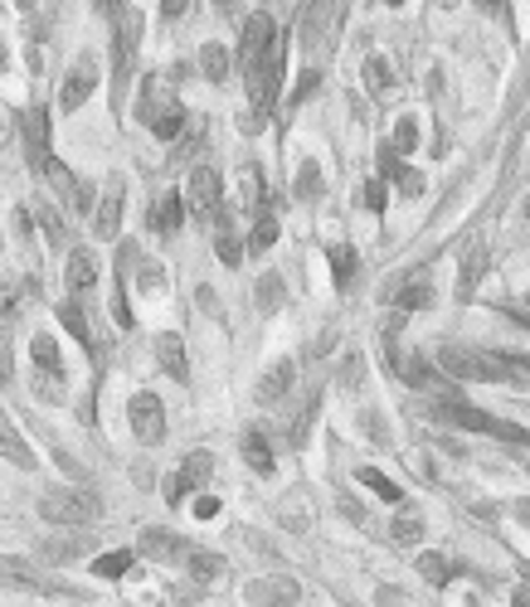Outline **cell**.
Masks as SVG:
<instances>
[{
  "label": "cell",
  "instance_id": "15",
  "mask_svg": "<svg viewBox=\"0 0 530 607\" xmlns=\"http://www.w3.org/2000/svg\"><path fill=\"white\" fill-rule=\"evenodd\" d=\"M384 301L390 307H399V311H419V307H429L433 301V282H429V272H409V277H394L390 282V292H384Z\"/></svg>",
  "mask_w": 530,
  "mask_h": 607
},
{
  "label": "cell",
  "instance_id": "3",
  "mask_svg": "<svg viewBox=\"0 0 530 607\" xmlns=\"http://www.w3.org/2000/svg\"><path fill=\"white\" fill-rule=\"evenodd\" d=\"M439 418H443V423H453V428H467V433H486V437H502V443L530 447V428H521V423H506V418L482 413V408H467L463 399L439 404Z\"/></svg>",
  "mask_w": 530,
  "mask_h": 607
},
{
  "label": "cell",
  "instance_id": "51",
  "mask_svg": "<svg viewBox=\"0 0 530 607\" xmlns=\"http://www.w3.org/2000/svg\"><path fill=\"white\" fill-rule=\"evenodd\" d=\"M5 380H10V345L0 340V384H5Z\"/></svg>",
  "mask_w": 530,
  "mask_h": 607
},
{
  "label": "cell",
  "instance_id": "40",
  "mask_svg": "<svg viewBox=\"0 0 530 607\" xmlns=\"http://www.w3.org/2000/svg\"><path fill=\"white\" fill-rule=\"evenodd\" d=\"M273 244H278V219L263 214L254 224V234H248V248H254V253H263V248H273Z\"/></svg>",
  "mask_w": 530,
  "mask_h": 607
},
{
  "label": "cell",
  "instance_id": "49",
  "mask_svg": "<svg viewBox=\"0 0 530 607\" xmlns=\"http://www.w3.org/2000/svg\"><path fill=\"white\" fill-rule=\"evenodd\" d=\"M220 516V496H195V520H214Z\"/></svg>",
  "mask_w": 530,
  "mask_h": 607
},
{
  "label": "cell",
  "instance_id": "36",
  "mask_svg": "<svg viewBox=\"0 0 530 607\" xmlns=\"http://www.w3.org/2000/svg\"><path fill=\"white\" fill-rule=\"evenodd\" d=\"M200 69H205V78L210 83H224L229 78V49L224 45H205L200 49Z\"/></svg>",
  "mask_w": 530,
  "mask_h": 607
},
{
  "label": "cell",
  "instance_id": "31",
  "mask_svg": "<svg viewBox=\"0 0 530 607\" xmlns=\"http://www.w3.org/2000/svg\"><path fill=\"white\" fill-rule=\"evenodd\" d=\"M326 258H331V277H336V287H350V277H356V268H360L356 248L336 244V248H326Z\"/></svg>",
  "mask_w": 530,
  "mask_h": 607
},
{
  "label": "cell",
  "instance_id": "32",
  "mask_svg": "<svg viewBox=\"0 0 530 607\" xmlns=\"http://www.w3.org/2000/svg\"><path fill=\"white\" fill-rule=\"evenodd\" d=\"M185 563H190V579L205 583V589H214V583L224 579V559H220V554H200V549H195Z\"/></svg>",
  "mask_w": 530,
  "mask_h": 607
},
{
  "label": "cell",
  "instance_id": "43",
  "mask_svg": "<svg viewBox=\"0 0 530 607\" xmlns=\"http://www.w3.org/2000/svg\"><path fill=\"white\" fill-rule=\"evenodd\" d=\"M317 195H321V165L307 161L303 175H297V200H317Z\"/></svg>",
  "mask_w": 530,
  "mask_h": 607
},
{
  "label": "cell",
  "instance_id": "38",
  "mask_svg": "<svg viewBox=\"0 0 530 607\" xmlns=\"http://www.w3.org/2000/svg\"><path fill=\"white\" fill-rule=\"evenodd\" d=\"M390 535H394V544H419V540H423V516H414V510H404V516H394Z\"/></svg>",
  "mask_w": 530,
  "mask_h": 607
},
{
  "label": "cell",
  "instance_id": "11",
  "mask_svg": "<svg viewBox=\"0 0 530 607\" xmlns=\"http://www.w3.org/2000/svg\"><path fill=\"white\" fill-rule=\"evenodd\" d=\"M0 589H20V593H54V573L39 569L29 559H0Z\"/></svg>",
  "mask_w": 530,
  "mask_h": 607
},
{
  "label": "cell",
  "instance_id": "24",
  "mask_svg": "<svg viewBox=\"0 0 530 607\" xmlns=\"http://www.w3.org/2000/svg\"><path fill=\"white\" fill-rule=\"evenodd\" d=\"M20 127H25V151H29V161H35V156H49V112H45V108H29L25 117H20Z\"/></svg>",
  "mask_w": 530,
  "mask_h": 607
},
{
  "label": "cell",
  "instance_id": "5",
  "mask_svg": "<svg viewBox=\"0 0 530 607\" xmlns=\"http://www.w3.org/2000/svg\"><path fill=\"white\" fill-rule=\"evenodd\" d=\"M190 214L200 224H220V214H224V181L210 165H195L190 171Z\"/></svg>",
  "mask_w": 530,
  "mask_h": 607
},
{
  "label": "cell",
  "instance_id": "30",
  "mask_svg": "<svg viewBox=\"0 0 530 607\" xmlns=\"http://www.w3.org/2000/svg\"><path fill=\"white\" fill-rule=\"evenodd\" d=\"M132 563H137V554L132 549H108V554L93 559V573H98V579H127Z\"/></svg>",
  "mask_w": 530,
  "mask_h": 607
},
{
  "label": "cell",
  "instance_id": "35",
  "mask_svg": "<svg viewBox=\"0 0 530 607\" xmlns=\"http://www.w3.org/2000/svg\"><path fill=\"white\" fill-rule=\"evenodd\" d=\"M317 404H321V389H311L303 399V408H297V418H293V433H287V443L293 447L307 443V428H311V418H317Z\"/></svg>",
  "mask_w": 530,
  "mask_h": 607
},
{
  "label": "cell",
  "instance_id": "48",
  "mask_svg": "<svg viewBox=\"0 0 530 607\" xmlns=\"http://www.w3.org/2000/svg\"><path fill=\"white\" fill-rule=\"evenodd\" d=\"M317 83H321V69H311V73H303V78H297V88H293V98H287V102H307L311 92H317Z\"/></svg>",
  "mask_w": 530,
  "mask_h": 607
},
{
  "label": "cell",
  "instance_id": "39",
  "mask_svg": "<svg viewBox=\"0 0 530 607\" xmlns=\"http://www.w3.org/2000/svg\"><path fill=\"white\" fill-rule=\"evenodd\" d=\"M360 481H366V486H370V491H375V496H380V500H394V506H399V500H404V491H399V486H394V481H390V476H384V472H375V467H360Z\"/></svg>",
  "mask_w": 530,
  "mask_h": 607
},
{
  "label": "cell",
  "instance_id": "9",
  "mask_svg": "<svg viewBox=\"0 0 530 607\" xmlns=\"http://www.w3.org/2000/svg\"><path fill=\"white\" fill-rule=\"evenodd\" d=\"M137 35H141V20H137V10H122L118 15V35H112V54H118V92L127 98V78H132V69H137Z\"/></svg>",
  "mask_w": 530,
  "mask_h": 607
},
{
  "label": "cell",
  "instance_id": "8",
  "mask_svg": "<svg viewBox=\"0 0 530 607\" xmlns=\"http://www.w3.org/2000/svg\"><path fill=\"white\" fill-rule=\"evenodd\" d=\"M98 83H102V64H98L93 54H78L74 69H69V78H64V88H59V108H64V112H78L83 102L98 92Z\"/></svg>",
  "mask_w": 530,
  "mask_h": 607
},
{
  "label": "cell",
  "instance_id": "10",
  "mask_svg": "<svg viewBox=\"0 0 530 607\" xmlns=\"http://www.w3.org/2000/svg\"><path fill=\"white\" fill-rule=\"evenodd\" d=\"M127 423H132V433H137V443L156 447V443L165 437V404L156 399V394H132Z\"/></svg>",
  "mask_w": 530,
  "mask_h": 607
},
{
  "label": "cell",
  "instance_id": "53",
  "mask_svg": "<svg viewBox=\"0 0 530 607\" xmlns=\"http://www.w3.org/2000/svg\"><path fill=\"white\" fill-rule=\"evenodd\" d=\"M516 573H521V579L530 583V563H526V559H516Z\"/></svg>",
  "mask_w": 530,
  "mask_h": 607
},
{
  "label": "cell",
  "instance_id": "2",
  "mask_svg": "<svg viewBox=\"0 0 530 607\" xmlns=\"http://www.w3.org/2000/svg\"><path fill=\"white\" fill-rule=\"evenodd\" d=\"M98 516H102V500H98V491H88V486H59V491H49V496H39V520H49V525L83 530Z\"/></svg>",
  "mask_w": 530,
  "mask_h": 607
},
{
  "label": "cell",
  "instance_id": "20",
  "mask_svg": "<svg viewBox=\"0 0 530 607\" xmlns=\"http://www.w3.org/2000/svg\"><path fill=\"white\" fill-rule=\"evenodd\" d=\"M181 219H185L181 190H165V195H156V200H151V214H147V224L156 228V234H175V228H181Z\"/></svg>",
  "mask_w": 530,
  "mask_h": 607
},
{
  "label": "cell",
  "instance_id": "33",
  "mask_svg": "<svg viewBox=\"0 0 530 607\" xmlns=\"http://www.w3.org/2000/svg\"><path fill=\"white\" fill-rule=\"evenodd\" d=\"M151 132L161 136V141H175V136L185 132V108H181V102H165V108L151 117Z\"/></svg>",
  "mask_w": 530,
  "mask_h": 607
},
{
  "label": "cell",
  "instance_id": "6",
  "mask_svg": "<svg viewBox=\"0 0 530 607\" xmlns=\"http://www.w3.org/2000/svg\"><path fill=\"white\" fill-rule=\"evenodd\" d=\"M278 88H283V45L273 49V54L263 59L254 73H248V98H254V122H263L268 112H273V98Z\"/></svg>",
  "mask_w": 530,
  "mask_h": 607
},
{
  "label": "cell",
  "instance_id": "47",
  "mask_svg": "<svg viewBox=\"0 0 530 607\" xmlns=\"http://www.w3.org/2000/svg\"><path fill=\"white\" fill-rule=\"evenodd\" d=\"M39 228H45V234L54 238V244H64V219H59V209H54V205L39 209Z\"/></svg>",
  "mask_w": 530,
  "mask_h": 607
},
{
  "label": "cell",
  "instance_id": "21",
  "mask_svg": "<svg viewBox=\"0 0 530 607\" xmlns=\"http://www.w3.org/2000/svg\"><path fill=\"white\" fill-rule=\"evenodd\" d=\"M156 360H161V370L171 374L175 384H185L190 380V364H185V345L175 331H165V336H156Z\"/></svg>",
  "mask_w": 530,
  "mask_h": 607
},
{
  "label": "cell",
  "instance_id": "19",
  "mask_svg": "<svg viewBox=\"0 0 530 607\" xmlns=\"http://www.w3.org/2000/svg\"><path fill=\"white\" fill-rule=\"evenodd\" d=\"M380 171H384V181H390L399 195H409V200H414V195H423L419 171H414V165H404L399 156H394V146H390V151H380Z\"/></svg>",
  "mask_w": 530,
  "mask_h": 607
},
{
  "label": "cell",
  "instance_id": "18",
  "mask_svg": "<svg viewBox=\"0 0 530 607\" xmlns=\"http://www.w3.org/2000/svg\"><path fill=\"white\" fill-rule=\"evenodd\" d=\"M64 282H69V292H74V301L88 297L93 282H98V258H93L88 248H74V253H69V268H64Z\"/></svg>",
  "mask_w": 530,
  "mask_h": 607
},
{
  "label": "cell",
  "instance_id": "46",
  "mask_svg": "<svg viewBox=\"0 0 530 607\" xmlns=\"http://www.w3.org/2000/svg\"><path fill=\"white\" fill-rule=\"evenodd\" d=\"M360 200H366L370 214H384V205H390V195H384V181H366V190H360Z\"/></svg>",
  "mask_w": 530,
  "mask_h": 607
},
{
  "label": "cell",
  "instance_id": "14",
  "mask_svg": "<svg viewBox=\"0 0 530 607\" xmlns=\"http://www.w3.org/2000/svg\"><path fill=\"white\" fill-rule=\"evenodd\" d=\"M122 200H127V181H122V175H112L108 190H102V200H98V209H93V234H98V238H118Z\"/></svg>",
  "mask_w": 530,
  "mask_h": 607
},
{
  "label": "cell",
  "instance_id": "44",
  "mask_svg": "<svg viewBox=\"0 0 530 607\" xmlns=\"http://www.w3.org/2000/svg\"><path fill=\"white\" fill-rule=\"evenodd\" d=\"M278 297H283V277H278V272H268V277L258 282V307L273 311V307H278Z\"/></svg>",
  "mask_w": 530,
  "mask_h": 607
},
{
  "label": "cell",
  "instance_id": "23",
  "mask_svg": "<svg viewBox=\"0 0 530 607\" xmlns=\"http://www.w3.org/2000/svg\"><path fill=\"white\" fill-rule=\"evenodd\" d=\"M293 380H297V370H293V360H278L273 370L258 380V404H278L287 389H293Z\"/></svg>",
  "mask_w": 530,
  "mask_h": 607
},
{
  "label": "cell",
  "instance_id": "7",
  "mask_svg": "<svg viewBox=\"0 0 530 607\" xmlns=\"http://www.w3.org/2000/svg\"><path fill=\"white\" fill-rule=\"evenodd\" d=\"M210 476H214V457L200 447V453H190V457L181 462V472L165 481V506H181V500L195 496V491L205 496V481H210Z\"/></svg>",
  "mask_w": 530,
  "mask_h": 607
},
{
  "label": "cell",
  "instance_id": "16",
  "mask_svg": "<svg viewBox=\"0 0 530 607\" xmlns=\"http://www.w3.org/2000/svg\"><path fill=\"white\" fill-rule=\"evenodd\" d=\"M244 598L258 603V607H293L297 598H303V589H297L293 579H283V573H268V579H254V583H248Z\"/></svg>",
  "mask_w": 530,
  "mask_h": 607
},
{
  "label": "cell",
  "instance_id": "54",
  "mask_svg": "<svg viewBox=\"0 0 530 607\" xmlns=\"http://www.w3.org/2000/svg\"><path fill=\"white\" fill-rule=\"evenodd\" d=\"M526 214H530V200H526Z\"/></svg>",
  "mask_w": 530,
  "mask_h": 607
},
{
  "label": "cell",
  "instance_id": "22",
  "mask_svg": "<svg viewBox=\"0 0 530 607\" xmlns=\"http://www.w3.org/2000/svg\"><path fill=\"white\" fill-rule=\"evenodd\" d=\"M141 554H151V559H161V563H175V559H190V544H185L181 535H165V530H147L141 535Z\"/></svg>",
  "mask_w": 530,
  "mask_h": 607
},
{
  "label": "cell",
  "instance_id": "34",
  "mask_svg": "<svg viewBox=\"0 0 530 607\" xmlns=\"http://www.w3.org/2000/svg\"><path fill=\"white\" fill-rule=\"evenodd\" d=\"M54 317L64 321V326L74 331V336H78L83 345H88V350L98 345V340H93V326H88V317H83V307H78V301H59V311H54Z\"/></svg>",
  "mask_w": 530,
  "mask_h": 607
},
{
  "label": "cell",
  "instance_id": "52",
  "mask_svg": "<svg viewBox=\"0 0 530 607\" xmlns=\"http://www.w3.org/2000/svg\"><path fill=\"white\" fill-rule=\"evenodd\" d=\"M516 607H530V589H516Z\"/></svg>",
  "mask_w": 530,
  "mask_h": 607
},
{
  "label": "cell",
  "instance_id": "41",
  "mask_svg": "<svg viewBox=\"0 0 530 607\" xmlns=\"http://www.w3.org/2000/svg\"><path fill=\"white\" fill-rule=\"evenodd\" d=\"M244 209L263 219V175L258 171H244Z\"/></svg>",
  "mask_w": 530,
  "mask_h": 607
},
{
  "label": "cell",
  "instance_id": "28",
  "mask_svg": "<svg viewBox=\"0 0 530 607\" xmlns=\"http://www.w3.org/2000/svg\"><path fill=\"white\" fill-rule=\"evenodd\" d=\"M419 573L433 583V589H443V583H453L457 573H463V563L448 559V554H419Z\"/></svg>",
  "mask_w": 530,
  "mask_h": 607
},
{
  "label": "cell",
  "instance_id": "45",
  "mask_svg": "<svg viewBox=\"0 0 530 607\" xmlns=\"http://www.w3.org/2000/svg\"><path fill=\"white\" fill-rule=\"evenodd\" d=\"M394 146H399V151H414V146H419V122L399 117V127H394Z\"/></svg>",
  "mask_w": 530,
  "mask_h": 607
},
{
  "label": "cell",
  "instance_id": "42",
  "mask_svg": "<svg viewBox=\"0 0 530 607\" xmlns=\"http://www.w3.org/2000/svg\"><path fill=\"white\" fill-rule=\"evenodd\" d=\"M366 83H370V92H384L394 83V69L384 64V54H375V59H366Z\"/></svg>",
  "mask_w": 530,
  "mask_h": 607
},
{
  "label": "cell",
  "instance_id": "12",
  "mask_svg": "<svg viewBox=\"0 0 530 607\" xmlns=\"http://www.w3.org/2000/svg\"><path fill=\"white\" fill-rule=\"evenodd\" d=\"M346 15V5H311L307 10V25H303V45L311 54H326L331 45H336V20Z\"/></svg>",
  "mask_w": 530,
  "mask_h": 607
},
{
  "label": "cell",
  "instance_id": "50",
  "mask_svg": "<svg viewBox=\"0 0 530 607\" xmlns=\"http://www.w3.org/2000/svg\"><path fill=\"white\" fill-rule=\"evenodd\" d=\"M356 380H366V360H356V355H350V360H346V384H356Z\"/></svg>",
  "mask_w": 530,
  "mask_h": 607
},
{
  "label": "cell",
  "instance_id": "4",
  "mask_svg": "<svg viewBox=\"0 0 530 607\" xmlns=\"http://www.w3.org/2000/svg\"><path fill=\"white\" fill-rule=\"evenodd\" d=\"M278 45H283V39H278L273 15H263V10H258V15H248V20H244V39H238V64H244V78H248V73H254L258 64H263V59L273 54Z\"/></svg>",
  "mask_w": 530,
  "mask_h": 607
},
{
  "label": "cell",
  "instance_id": "37",
  "mask_svg": "<svg viewBox=\"0 0 530 607\" xmlns=\"http://www.w3.org/2000/svg\"><path fill=\"white\" fill-rule=\"evenodd\" d=\"M214 248H220L224 268H238V238H234V228H229V214H220V224H214Z\"/></svg>",
  "mask_w": 530,
  "mask_h": 607
},
{
  "label": "cell",
  "instance_id": "17",
  "mask_svg": "<svg viewBox=\"0 0 530 607\" xmlns=\"http://www.w3.org/2000/svg\"><path fill=\"white\" fill-rule=\"evenodd\" d=\"M0 457H10L15 467H25V472H35L39 467V457L29 453V443H25V433H20L15 423H10V413L0 408Z\"/></svg>",
  "mask_w": 530,
  "mask_h": 607
},
{
  "label": "cell",
  "instance_id": "26",
  "mask_svg": "<svg viewBox=\"0 0 530 607\" xmlns=\"http://www.w3.org/2000/svg\"><path fill=\"white\" fill-rule=\"evenodd\" d=\"M132 253H137L132 244L118 248V301H112V317H118L122 331H132V307H127V258H132Z\"/></svg>",
  "mask_w": 530,
  "mask_h": 607
},
{
  "label": "cell",
  "instance_id": "13",
  "mask_svg": "<svg viewBox=\"0 0 530 607\" xmlns=\"http://www.w3.org/2000/svg\"><path fill=\"white\" fill-rule=\"evenodd\" d=\"M29 165H35V171L45 175V181L54 185V190L64 195L69 205L78 209V214H88V185H78V181H74V171H69L64 161H54V156H35V161H29Z\"/></svg>",
  "mask_w": 530,
  "mask_h": 607
},
{
  "label": "cell",
  "instance_id": "27",
  "mask_svg": "<svg viewBox=\"0 0 530 607\" xmlns=\"http://www.w3.org/2000/svg\"><path fill=\"white\" fill-rule=\"evenodd\" d=\"M29 355H35V364L45 374H54V384L64 380V355H59V345H54V336H45V331H39L35 340H29Z\"/></svg>",
  "mask_w": 530,
  "mask_h": 607
},
{
  "label": "cell",
  "instance_id": "25",
  "mask_svg": "<svg viewBox=\"0 0 530 607\" xmlns=\"http://www.w3.org/2000/svg\"><path fill=\"white\" fill-rule=\"evenodd\" d=\"M238 447H244V462L254 467L258 476H268V472H273V447H268V437L258 433V428H248V433H244V443H238Z\"/></svg>",
  "mask_w": 530,
  "mask_h": 607
},
{
  "label": "cell",
  "instance_id": "1",
  "mask_svg": "<svg viewBox=\"0 0 530 607\" xmlns=\"http://www.w3.org/2000/svg\"><path fill=\"white\" fill-rule=\"evenodd\" d=\"M439 370L448 374V380H467V384H506V380H516V370L506 364V355L502 350H477V345H463V340H448V345H439Z\"/></svg>",
  "mask_w": 530,
  "mask_h": 607
},
{
  "label": "cell",
  "instance_id": "29",
  "mask_svg": "<svg viewBox=\"0 0 530 607\" xmlns=\"http://www.w3.org/2000/svg\"><path fill=\"white\" fill-rule=\"evenodd\" d=\"M482 268H486V248L482 244H467L463 277H457V301H472V282L482 277Z\"/></svg>",
  "mask_w": 530,
  "mask_h": 607
}]
</instances>
